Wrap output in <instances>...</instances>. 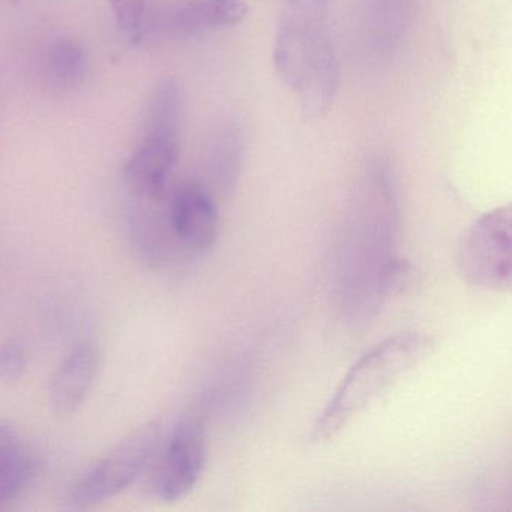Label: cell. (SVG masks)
<instances>
[{
  "label": "cell",
  "mask_w": 512,
  "mask_h": 512,
  "mask_svg": "<svg viewBox=\"0 0 512 512\" xmlns=\"http://www.w3.org/2000/svg\"><path fill=\"white\" fill-rule=\"evenodd\" d=\"M431 347L433 341L428 335L401 332L368 350L341 380L334 397L317 419L314 439L320 442L340 434L355 416L421 362Z\"/></svg>",
  "instance_id": "obj_2"
},
{
  "label": "cell",
  "mask_w": 512,
  "mask_h": 512,
  "mask_svg": "<svg viewBox=\"0 0 512 512\" xmlns=\"http://www.w3.org/2000/svg\"><path fill=\"white\" fill-rule=\"evenodd\" d=\"M511 206L482 215L461 239L457 263L461 277L475 287L508 292L512 283Z\"/></svg>",
  "instance_id": "obj_5"
},
{
  "label": "cell",
  "mask_w": 512,
  "mask_h": 512,
  "mask_svg": "<svg viewBox=\"0 0 512 512\" xmlns=\"http://www.w3.org/2000/svg\"><path fill=\"white\" fill-rule=\"evenodd\" d=\"M119 28L131 37H139L145 23L148 0H110Z\"/></svg>",
  "instance_id": "obj_13"
},
{
  "label": "cell",
  "mask_w": 512,
  "mask_h": 512,
  "mask_svg": "<svg viewBox=\"0 0 512 512\" xmlns=\"http://www.w3.org/2000/svg\"><path fill=\"white\" fill-rule=\"evenodd\" d=\"M100 370V353L91 341L74 347L50 380L49 403L53 413L70 416L80 409Z\"/></svg>",
  "instance_id": "obj_9"
},
{
  "label": "cell",
  "mask_w": 512,
  "mask_h": 512,
  "mask_svg": "<svg viewBox=\"0 0 512 512\" xmlns=\"http://www.w3.org/2000/svg\"><path fill=\"white\" fill-rule=\"evenodd\" d=\"M44 73L53 91L59 94L79 88L88 73V58L82 44L68 37L53 40L44 55Z\"/></svg>",
  "instance_id": "obj_11"
},
{
  "label": "cell",
  "mask_w": 512,
  "mask_h": 512,
  "mask_svg": "<svg viewBox=\"0 0 512 512\" xmlns=\"http://www.w3.org/2000/svg\"><path fill=\"white\" fill-rule=\"evenodd\" d=\"M34 449L19 431L0 424V505L19 496L37 475Z\"/></svg>",
  "instance_id": "obj_10"
},
{
  "label": "cell",
  "mask_w": 512,
  "mask_h": 512,
  "mask_svg": "<svg viewBox=\"0 0 512 512\" xmlns=\"http://www.w3.org/2000/svg\"><path fill=\"white\" fill-rule=\"evenodd\" d=\"M182 104L170 95L149 101L145 133L124 166V181L134 196L157 202L166 194L179 158Z\"/></svg>",
  "instance_id": "obj_3"
},
{
  "label": "cell",
  "mask_w": 512,
  "mask_h": 512,
  "mask_svg": "<svg viewBox=\"0 0 512 512\" xmlns=\"http://www.w3.org/2000/svg\"><path fill=\"white\" fill-rule=\"evenodd\" d=\"M281 2H284V0H281Z\"/></svg>",
  "instance_id": "obj_15"
},
{
  "label": "cell",
  "mask_w": 512,
  "mask_h": 512,
  "mask_svg": "<svg viewBox=\"0 0 512 512\" xmlns=\"http://www.w3.org/2000/svg\"><path fill=\"white\" fill-rule=\"evenodd\" d=\"M206 431L199 419H185L173 428L167 439L157 473L154 488L164 502L185 499L202 478L206 466Z\"/></svg>",
  "instance_id": "obj_6"
},
{
  "label": "cell",
  "mask_w": 512,
  "mask_h": 512,
  "mask_svg": "<svg viewBox=\"0 0 512 512\" xmlns=\"http://www.w3.org/2000/svg\"><path fill=\"white\" fill-rule=\"evenodd\" d=\"M247 0H182L161 14L158 28L173 38H193L241 25Z\"/></svg>",
  "instance_id": "obj_8"
},
{
  "label": "cell",
  "mask_w": 512,
  "mask_h": 512,
  "mask_svg": "<svg viewBox=\"0 0 512 512\" xmlns=\"http://www.w3.org/2000/svg\"><path fill=\"white\" fill-rule=\"evenodd\" d=\"M169 229L185 250L206 253L217 244L220 212L211 191L190 185L173 197L169 206Z\"/></svg>",
  "instance_id": "obj_7"
},
{
  "label": "cell",
  "mask_w": 512,
  "mask_h": 512,
  "mask_svg": "<svg viewBox=\"0 0 512 512\" xmlns=\"http://www.w3.org/2000/svg\"><path fill=\"white\" fill-rule=\"evenodd\" d=\"M28 368V356L25 347L17 340H8L0 344V380L4 383L20 382Z\"/></svg>",
  "instance_id": "obj_12"
},
{
  "label": "cell",
  "mask_w": 512,
  "mask_h": 512,
  "mask_svg": "<svg viewBox=\"0 0 512 512\" xmlns=\"http://www.w3.org/2000/svg\"><path fill=\"white\" fill-rule=\"evenodd\" d=\"M160 442V425L137 428L77 481L71 493V505L91 508L127 490L154 460Z\"/></svg>",
  "instance_id": "obj_4"
},
{
  "label": "cell",
  "mask_w": 512,
  "mask_h": 512,
  "mask_svg": "<svg viewBox=\"0 0 512 512\" xmlns=\"http://www.w3.org/2000/svg\"><path fill=\"white\" fill-rule=\"evenodd\" d=\"M278 76L310 115L329 109L340 86V67L328 26V0L281 2L275 40Z\"/></svg>",
  "instance_id": "obj_1"
},
{
  "label": "cell",
  "mask_w": 512,
  "mask_h": 512,
  "mask_svg": "<svg viewBox=\"0 0 512 512\" xmlns=\"http://www.w3.org/2000/svg\"><path fill=\"white\" fill-rule=\"evenodd\" d=\"M241 146L239 131H230L221 140L220 149H218V167H220L224 179H229L230 184H235L236 176H238L239 163H241Z\"/></svg>",
  "instance_id": "obj_14"
}]
</instances>
